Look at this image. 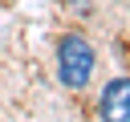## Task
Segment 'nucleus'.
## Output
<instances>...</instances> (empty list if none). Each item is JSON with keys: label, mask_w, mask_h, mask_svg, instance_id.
Masks as SVG:
<instances>
[{"label": "nucleus", "mask_w": 130, "mask_h": 122, "mask_svg": "<svg viewBox=\"0 0 130 122\" xmlns=\"http://www.w3.org/2000/svg\"><path fill=\"white\" fill-rule=\"evenodd\" d=\"M57 65H61V81H65L69 89H81V85L93 77V49L85 45V37H77V33L61 37V45H57Z\"/></svg>", "instance_id": "obj_1"}, {"label": "nucleus", "mask_w": 130, "mask_h": 122, "mask_svg": "<svg viewBox=\"0 0 130 122\" xmlns=\"http://www.w3.org/2000/svg\"><path fill=\"white\" fill-rule=\"evenodd\" d=\"M102 122H130V77H114L98 102Z\"/></svg>", "instance_id": "obj_2"}]
</instances>
